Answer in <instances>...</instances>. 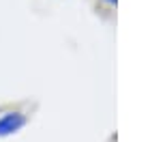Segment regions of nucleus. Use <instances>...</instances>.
<instances>
[{
    "label": "nucleus",
    "instance_id": "1",
    "mask_svg": "<svg viewBox=\"0 0 150 142\" xmlns=\"http://www.w3.org/2000/svg\"><path fill=\"white\" fill-rule=\"evenodd\" d=\"M28 123V114L19 112V110H9L0 116V138H9L13 133H17L19 129H24Z\"/></svg>",
    "mask_w": 150,
    "mask_h": 142
},
{
    "label": "nucleus",
    "instance_id": "2",
    "mask_svg": "<svg viewBox=\"0 0 150 142\" xmlns=\"http://www.w3.org/2000/svg\"><path fill=\"white\" fill-rule=\"evenodd\" d=\"M105 4H110V6H116V2H118V0H103Z\"/></svg>",
    "mask_w": 150,
    "mask_h": 142
}]
</instances>
